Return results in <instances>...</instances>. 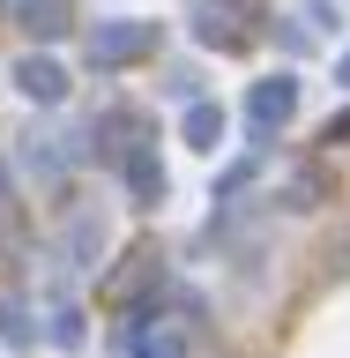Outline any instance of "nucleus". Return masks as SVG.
<instances>
[{"label":"nucleus","instance_id":"f257e3e1","mask_svg":"<svg viewBox=\"0 0 350 358\" xmlns=\"http://www.w3.org/2000/svg\"><path fill=\"white\" fill-rule=\"evenodd\" d=\"M291 112H298V83H291V75L254 83V97H246V120H254V127H284Z\"/></svg>","mask_w":350,"mask_h":358},{"label":"nucleus","instance_id":"f03ea898","mask_svg":"<svg viewBox=\"0 0 350 358\" xmlns=\"http://www.w3.org/2000/svg\"><path fill=\"white\" fill-rule=\"evenodd\" d=\"M15 90L30 97V105H60L67 97V67L45 60V52H30V60H15Z\"/></svg>","mask_w":350,"mask_h":358},{"label":"nucleus","instance_id":"7ed1b4c3","mask_svg":"<svg viewBox=\"0 0 350 358\" xmlns=\"http://www.w3.org/2000/svg\"><path fill=\"white\" fill-rule=\"evenodd\" d=\"M134 52H150V22H105V30L89 38V60L97 67H119V60H134Z\"/></svg>","mask_w":350,"mask_h":358},{"label":"nucleus","instance_id":"20e7f679","mask_svg":"<svg viewBox=\"0 0 350 358\" xmlns=\"http://www.w3.org/2000/svg\"><path fill=\"white\" fill-rule=\"evenodd\" d=\"M179 134H187V150H217V142H224V112L194 97V105H187V120H179Z\"/></svg>","mask_w":350,"mask_h":358},{"label":"nucleus","instance_id":"39448f33","mask_svg":"<svg viewBox=\"0 0 350 358\" xmlns=\"http://www.w3.org/2000/svg\"><path fill=\"white\" fill-rule=\"evenodd\" d=\"M0 343H8V351H30V343H38V329H30V306H22V299H0Z\"/></svg>","mask_w":350,"mask_h":358},{"label":"nucleus","instance_id":"423d86ee","mask_svg":"<svg viewBox=\"0 0 350 358\" xmlns=\"http://www.w3.org/2000/svg\"><path fill=\"white\" fill-rule=\"evenodd\" d=\"M127 187H134V201H156L164 194V164H156L150 150H134L127 157Z\"/></svg>","mask_w":350,"mask_h":358},{"label":"nucleus","instance_id":"0eeeda50","mask_svg":"<svg viewBox=\"0 0 350 358\" xmlns=\"http://www.w3.org/2000/svg\"><path fill=\"white\" fill-rule=\"evenodd\" d=\"M22 22H30L38 38H60L75 15H67V0H22Z\"/></svg>","mask_w":350,"mask_h":358},{"label":"nucleus","instance_id":"6e6552de","mask_svg":"<svg viewBox=\"0 0 350 358\" xmlns=\"http://www.w3.org/2000/svg\"><path fill=\"white\" fill-rule=\"evenodd\" d=\"M45 336H52L60 351H82V343H89V329H82V313H75V306H60V313H52V329H45Z\"/></svg>","mask_w":350,"mask_h":358},{"label":"nucleus","instance_id":"1a4fd4ad","mask_svg":"<svg viewBox=\"0 0 350 358\" xmlns=\"http://www.w3.org/2000/svg\"><path fill=\"white\" fill-rule=\"evenodd\" d=\"M97 254H105V224H97V217H82V224H75V262H82V268H97Z\"/></svg>","mask_w":350,"mask_h":358},{"label":"nucleus","instance_id":"9d476101","mask_svg":"<svg viewBox=\"0 0 350 358\" xmlns=\"http://www.w3.org/2000/svg\"><path fill=\"white\" fill-rule=\"evenodd\" d=\"M343 83H350V52H343Z\"/></svg>","mask_w":350,"mask_h":358}]
</instances>
